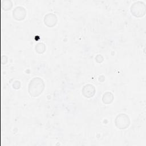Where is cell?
<instances>
[{"mask_svg": "<svg viewBox=\"0 0 146 146\" xmlns=\"http://www.w3.org/2000/svg\"><path fill=\"white\" fill-rule=\"evenodd\" d=\"M45 88L43 80L39 77H35L30 80L28 86V92L33 97L40 95Z\"/></svg>", "mask_w": 146, "mask_h": 146, "instance_id": "cell-1", "label": "cell"}, {"mask_svg": "<svg viewBox=\"0 0 146 146\" xmlns=\"http://www.w3.org/2000/svg\"><path fill=\"white\" fill-rule=\"evenodd\" d=\"M35 50L38 54H43L46 50V46L43 43H38L35 45Z\"/></svg>", "mask_w": 146, "mask_h": 146, "instance_id": "cell-8", "label": "cell"}, {"mask_svg": "<svg viewBox=\"0 0 146 146\" xmlns=\"http://www.w3.org/2000/svg\"><path fill=\"white\" fill-rule=\"evenodd\" d=\"M114 99L113 95L112 92L110 91L106 92L104 93L102 96V102L105 104H111Z\"/></svg>", "mask_w": 146, "mask_h": 146, "instance_id": "cell-7", "label": "cell"}, {"mask_svg": "<svg viewBox=\"0 0 146 146\" xmlns=\"http://www.w3.org/2000/svg\"><path fill=\"white\" fill-rule=\"evenodd\" d=\"M130 119L128 115L121 113L117 115L115 119L116 127L120 129H125L130 125Z\"/></svg>", "mask_w": 146, "mask_h": 146, "instance_id": "cell-3", "label": "cell"}, {"mask_svg": "<svg viewBox=\"0 0 146 146\" xmlns=\"http://www.w3.org/2000/svg\"><path fill=\"white\" fill-rule=\"evenodd\" d=\"M27 14V11L26 9L21 6H18L15 7L13 10V17L17 21H22L23 20Z\"/></svg>", "mask_w": 146, "mask_h": 146, "instance_id": "cell-4", "label": "cell"}, {"mask_svg": "<svg viewBox=\"0 0 146 146\" xmlns=\"http://www.w3.org/2000/svg\"><path fill=\"white\" fill-rule=\"evenodd\" d=\"M13 88H14L15 89H19L21 87V83L18 80H15L13 84Z\"/></svg>", "mask_w": 146, "mask_h": 146, "instance_id": "cell-11", "label": "cell"}, {"mask_svg": "<svg viewBox=\"0 0 146 146\" xmlns=\"http://www.w3.org/2000/svg\"><path fill=\"white\" fill-rule=\"evenodd\" d=\"M43 22L46 26L48 27H52L55 26L58 22L56 15L52 13H49L46 14L43 18Z\"/></svg>", "mask_w": 146, "mask_h": 146, "instance_id": "cell-5", "label": "cell"}, {"mask_svg": "<svg viewBox=\"0 0 146 146\" xmlns=\"http://www.w3.org/2000/svg\"><path fill=\"white\" fill-rule=\"evenodd\" d=\"M4 4L2 5L3 6V9L5 11H7L10 10L13 7V2L11 1H5Z\"/></svg>", "mask_w": 146, "mask_h": 146, "instance_id": "cell-9", "label": "cell"}, {"mask_svg": "<svg viewBox=\"0 0 146 146\" xmlns=\"http://www.w3.org/2000/svg\"><path fill=\"white\" fill-rule=\"evenodd\" d=\"M130 11L134 17L141 18L145 15L146 13L145 4L143 1H136L131 6Z\"/></svg>", "mask_w": 146, "mask_h": 146, "instance_id": "cell-2", "label": "cell"}, {"mask_svg": "<svg viewBox=\"0 0 146 146\" xmlns=\"http://www.w3.org/2000/svg\"><path fill=\"white\" fill-rule=\"evenodd\" d=\"M95 60L96 61L98 62V63H102L103 62V61L104 60V58L103 57L102 55H100V54H98V55L96 56L95 57Z\"/></svg>", "mask_w": 146, "mask_h": 146, "instance_id": "cell-10", "label": "cell"}, {"mask_svg": "<svg viewBox=\"0 0 146 146\" xmlns=\"http://www.w3.org/2000/svg\"><path fill=\"white\" fill-rule=\"evenodd\" d=\"M82 95L87 98L93 97L96 92V89L94 85L91 84H87L84 85L82 90Z\"/></svg>", "mask_w": 146, "mask_h": 146, "instance_id": "cell-6", "label": "cell"}]
</instances>
